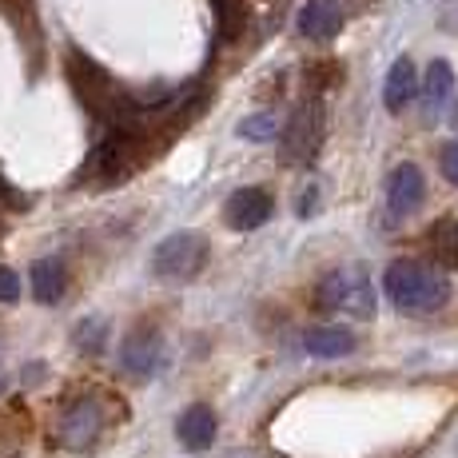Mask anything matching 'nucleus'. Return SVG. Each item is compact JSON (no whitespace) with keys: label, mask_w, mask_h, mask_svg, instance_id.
<instances>
[{"label":"nucleus","mask_w":458,"mask_h":458,"mask_svg":"<svg viewBox=\"0 0 458 458\" xmlns=\"http://www.w3.org/2000/svg\"><path fill=\"white\" fill-rule=\"evenodd\" d=\"M208 235L204 232H172L167 240L156 243L152 271L167 284H191L208 267Z\"/></svg>","instance_id":"f03ea898"},{"label":"nucleus","mask_w":458,"mask_h":458,"mask_svg":"<svg viewBox=\"0 0 458 458\" xmlns=\"http://www.w3.org/2000/svg\"><path fill=\"white\" fill-rule=\"evenodd\" d=\"M104 430V411L96 399H76L60 415V443L72 451H88L96 443V435Z\"/></svg>","instance_id":"20e7f679"},{"label":"nucleus","mask_w":458,"mask_h":458,"mask_svg":"<svg viewBox=\"0 0 458 458\" xmlns=\"http://www.w3.org/2000/svg\"><path fill=\"white\" fill-rule=\"evenodd\" d=\"M343 29V4L339 0H307L299 8V32L307 40H331Z\"/></svg>","instance_id":"9d476101"},{"label":"nucleus","mask_w":458,"mask_h":458,"mask_svg":"<svg viewBox=\"0 0 458 458\" xmlns=\"http://www.w3.org/2000/svg\"><path fill=\"white\" fill-rule=\"evenodd\" d=\"M386 299L403 315H435L451 303V279L438 263L422 259H394L383 276Z\"/></svg>","instance_id":"f257e3e1"},{"label":"nucleus","mask_w":458,"mask_h":458,"mask_svg":"<svg viewBox=\"0 0 458 458\" xmlns=\"http://www.w3.org/2000/svg\"><path fill=\"white\" fill-rule=\"evenodd\" d=\"M271 211H276V204H271V196L263 188H240L227 196L224 224L232 232H255V227H263L271 219Z\"/></svg>","instance_id":"39448f33"},{"label":"nucleus","mask_w":458,"mask_h":458,"mask_svg":"<svg viewBox=\"0 0 458 458\" xmlns=\"http://www.w3.org/2000/svg\"><path fill=\"white\" fill-rule=\"evenodd\" d=\"M216 8V21H219V37L224 40H235L243 32V4L240 0H211Z\"/></svg>","instance_id":"f3484780"},{"label":"nucleus","mask_w":458,"mask_h":458,"mask_svg":"<svg viewBox=\"0 0 458 458\" xmlns=\"http://www.w3.org/2000/svg\"><path fill=\"white\" fill-rule=\"evenodd\" d=\"M454 124H458V116H454Z\"/></svg>","instance_id":"5701e85b"},{"label":"nucleus","mask_w":458,"mask_h":458,"mask_svg":"<svg viewBox=\"0 0 458 458\" xmlns=\"http://www.w3.org/2000/svg\"><path fill=\"white\" fill-rule=\"evenodd\" d=\"M303 351L315 359H343L355 351V335L339 323H327V327H311L303 335Z\"/></svg>","instance_id":"ddd939ff"},{"label":"nucleus","mask_w":458,"mask_h":458,"mask_svg":"<svg viewBox=\"0 0 458 458\" xmlns=\"http://www.w3.org/2000/svg\"><path fill=\"white\" fill-rule=\"evenodd\" d=\"M104 335H108V323H104V319H84L81 327H76V347H81L84 355H100V351H104Z\"/></svg>","instance_id":"6ab92c4d"},{"label":"nucleus","mask_w":458,"mask_h":458,"mask_svg":"<svg viewBox=\"0 0 458 458\" xmlns=\"http://www.w3.org/2000/svg\"><path fill=\"white\" fill-rule=\"evenodd\" d=\"M315 303L323 311H347L355 319H371L375 315V287L363 267H335L315 287Z\"/></svg>","instance_id":"7ed1b4c3"},{"label":"nucleus","mask_w":458,"mask_h":458,"mask_svg":"<svg viewBox=\"0 0 458 458\" xmlns=\"http://www.w3.org/2000/svg\"><path fill=\"white\" fill-rule=\"evenodd\" d=\"M419 96V72H415V60L411 56H399L386 72V84H383V104L386 112H403L411 100Z\"/></svg>","instance_id":"f8f14e48"},{"label":"nucleus","mask_w":458,"mask_h":458,"mask_svg":"<svg viewBox=\"0 0 458 458\" xmlns=\"http://www.w3.org/2000/svg\"><path fill=\"white\" fill-rule=\"evenodd\" d=\"M438 167H443V175L458 188V140L454 144H443V156H438Z\"/></svg>","instance_id":"412c9836"},{"label":"nucleus","mask_w":458,"mask_h":458,"mask_svg":"<svg viewBox=\"0 0 458 458\" xmlns=\"http://www.w3.org/2000/svg\"><path fill=\"white\" fill-rule=\"evenodd\" d=\"M21 299V276L13 267H0V303H16Z\"/></svg>","instance_id":"aec40b11"},{"label":"nucleus","mask_w":458,"mask_h":458,"mask_svg":"<svg viewBox=\"0 0 458 458\" xmlns=\"http://www.w3.org/2000/svg\"><path fill=\"white\" fill-rule=\"evenodd\" d=\"M92 167L104 183H124V175L136 167V136L124 128H116L100 148H96Z\"/></svg>","instance_id":"423d86ee"},{"label":"nucleus","mask_w":458,"mask_h":458,"mask_svg":"<svg viewBox=\"0 0 458 458\" xmlns=\"http://www.w3.org/2000/svg\"><path fill=\"white\" fill-rule=\"evenodd\" d=\"M64 287H68V271H64L60 259H37L32 263V295H37L40 303H60Z\"/></svg>","instance_id":"2eb2a0df"},{"label":"nucleus","mask_w":458,"mask_h":458,"mask_svg":"<svg viewBox=\"0 0 458 458\" xmlns=\"http://www.w3.org/2000/svg\"><path fill=\"white\" fill-rule=\"evenodd\" d=\"M454 96V68L451 60H430L427 81H422V100H427V116H438L443 104Z\"/></svg>","instance_id":"4468645a"},{"label":"nucleus","mask_w":458,"mask_h":458,"mask_svg":"<svg viewBox=\"0 0 458 458\" xmlns=\"http://www.w3.org/2000/svg\"><path fill=\"white\" fill-rule=\"evenodd\" d=\"M323 140V104H303V108L292 116V128H287V152L295 160H311L315 148Z\"/></svg>","instance_id":"1a4fd4ad"},{"label":"nucleus","mask_w":458,"mask_h":458,"mask_svg":"<svg viewBox=\"0 0 458 458\" xmlns=\"http://www.w3.org/2000/svg\"><path fill=\"white\" fill-rule=\"evenodd\" d=\"M227 458H251V454H227Z\"/></svg>","instance_id":"4be33fe9"},{"label":"nucleus","mask_w":458,"mask_h":458,"mask_svg":"<svg viewBox=\"0 0 458 458\" xmlns=\"http://www.w3.org/2000/svg\"><path fill=\"white\" fill-rule=\"evenodd\" d=\"M279 131V116L276 112H255V116H248L240 124V136L243 140H255V144H263V140H276Z\"/></svg>","instance_id":"a211bd4d"},{"label":"nucleus","mask_w":458,"mask_h":458,"mask_svg":"<svg viewBox=\"0 0 458 458\" xmlns=\"http://www.w3.org/2000/svg\"><path fill=\"white\" fill-rule=\"evenodd\" d=\"M216 411L208 407V403H191L188 411L180 415L175 422V435H180V443L188 446V451H208L211 443H216Z\"/></svg>","instance_id":"9b49d317"},{"label":"nucleus","mask_w":458,"mask_h":458,"mask_svg":"<svg viewBox=\"0 0 458 458\" xmlns=\"http://www.w3.org/2000/svg\"><path fill=\"white\" fill-rule=\"evenodd\" d=\"M120 363H124L128 375H140V378L156 375V371H160V363H164V339H160V331L136 327L124 339V347H120Z\"/></svg>","instance_id":"0eeeda50"},{"label":"nucleus","mask_w":458,"mask_h":458,"mask_svg":"<svg viewBox=\"0 0 458 458\" xmlns=\"http://www.w3.org/2000/svg\"><path fill=\"white\" fill-rule=\"evenodd\" d=\"M427 199V180H422V167L419 164H399L386 180V208L394 216H411V211L422 208Z\"/></svg>","instance_id":"6e6552de"},{"label":"nucleus","mask_w":458,"mask_h":458,"mask_svg":"<svg viewBox=\"0 0 458 458\" xmlns=\"http://www.w3.org/2000/svg\"><path fill=\"white\" fill-rule=\"evenodd\" d=\"M427 240H430V255H435L438 267L454 271L458 267V216L435 219V227L427 232Z\"/></svg>","instance_id":"dca6fc26"}]
</instances>
